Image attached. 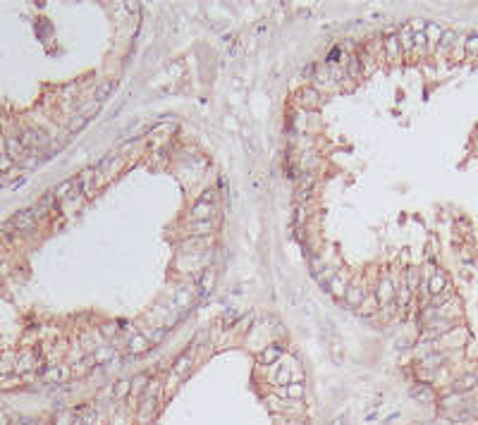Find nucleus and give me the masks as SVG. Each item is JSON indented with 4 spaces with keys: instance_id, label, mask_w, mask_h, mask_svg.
Listing matches in <instances>:
<instances>
[{
    "instance_id": "nucleus-9",
    "label": "nucleus",
    "mask_w": 478,
    "mask_h": 425,
    "mask_svg": "<svg viewBox=\"0 0 478 425\" xmlns=\"http://www.w3.org/2000/svg\"><path fill=\"white\" fill-rule=\"evenodd\" d=\"M213 287H216V272L210 270H203L196 277V296H201V298H206L210 291H213Z\"/></svg>"
},
{
    "instance_id": "nucleus-4",
    "label": "nucleus",
    "mask_w": 478,
    "mask_h": 425,
    "mask_svg": "<svg viewBox=\"0 0 478 425\" xmlns=\"http://www.w3.org/2000/svg\"><path fill=\"white\" fill-rule=\"evenodd\" d=\"M278 399H292V401H301L304 394H306V387L304 382H289V385H280L275 392H273Z\"/></svg>"
},
{
    "instance_id": "nucleus-7",
    "label": "nucleus",
    "mask_w": 478,
    "mask_h": 425,
    "mask_svg": "<svg viewBox=\"0 0 478 425\" xmlns=\"http://www.w3.org/2000/svg\"><path fill=\"white\" fill-rule=\"evenodd\" d=\"M476 385H478V375L476 373H466V375H461L459 380H454L450 385V394H466L471 389H476Z\"/></svg>"
},
{
    "instance_id": "nucleus-34",
    "label": "nucleus",
    "mask_w": 478,
    "mask_h": 425,
    "mask_svg": "<svg viewBox=\"0 0 478 425\" xmlns=\"http://www.w3.org/2000/svg\"><path fill=\"white\" fill-rule=\"evenodd\" d=\"M466 53L469 55L478 53V34H471V36L466 38Z\"/></svg>"
},
{
    "instance_id": "nucleus-3",
    "label": "nucleus",
    "mask_w": 478,
    "mask_h": 425,
    "mask_svg": "<svg viewBox=\"0 0 478 425\" xmlns=\"http://www.w3.org/2000/svg\"><path fill=\"white\" fill-rule=\"evenodd\" d=\"M395 282L390 280V277H380L378 280V287H376V301H378L380 306H390L392 301H395Z\"/></svg>"
},
{
    "instance_id": "nucleus-36",
    "label": "nucleus",
    "mask_w": 478,
    "mask_h": 425,
    "mask_svg": "<svg viewBox=\"0 0 478 425\" xmlns=\"http://www.w3.org/2000/svg\"><path fill=\"white\" fill-rule=\"evenodd\" d=\"M275 380H278L280 385H289V382H292V371H289V368H282V371L278 373Z\"/></svg>"
},
{
    "instance_id": "nucleus-35",
    "label": "nucleus",
    "mask_w": 478,
    "mask_h": 425,
    "mask_svg": "<svg viewBox=\"0 0 478 425\" xmlns=\"http://www.w3.org/2000/svg\"><path fill=\"white\" fill-rule=\"evenodd\" d=\"M239 318H242V313H237V311H225V318H223V323H225V327H230V325H235Z\"/></svg>"
},
{
    "instance_id": "nucleus-8",
    "label": "nucleus",
    "mask_w": 478,
    "mask_h": 425,
    "mask_svg": "<svg viewBox=\"0 0 478 425\" xmlns=\"http://www.w3.org/2000/svg\"><path fill=\"white\" fill-rule=\"evenodd\" d=\"M363 301H366V289H363L361 284H349V289H347V294H344V298H342V306L344 308H359Z\"/></svg>"
},
{
    "instance_id": "nucleus-24",
    "label": "nucleus",
    "mask_w": 478,
    "mask_h": 425,
    "mask_svg": "<svg viewBox=\"0 0 478 425\" xmlns=\"http://www.w3.org/2000/svg\"><path fill=\"white\" fill-rule=\"evenodd\" d=\"M404 282H406V287L411 291H416L418 289V284H421V275H418V268H414V265H409L406 268V275H404Z\"/></svg>"
},
{
    "instance_id": "nucleus-10",
    "label": "nucleus",
    "mask_w": 478,
    "mask_h": 425,
    "mask_svg": "<svg viewBox=\"0 0 478 425\" xmlns=\"http://www.w3.org/2000/svg\"><path fill=\"white\" fill-rule=\"evenodd\" d=\"M282 356H285V346H282V344H278V342L268 344V346L258 353V363H263V366H273V363H278Z\"/></svg>"
},
{
    "instance_id": "nucleus-39",
    "label": "nucleus",
    "mask_w": 478,
    "mask_h": 425,
    "mask_svg": "<svg viewBox=\"0 0 478 425\" xmlns=\"http://www.w3.org/2000/svg\"><path fill=\"white\" fill-rule=\"evenodd\" d=\"M216 196H218V194H216V189H206V191H203V194H201V199H199V201H206V203H213V201H216Z\"/></svg>"
},
{
    "instance_id": "nucleus-2",
    "label": "nucleus",
    "mask_w": 478,
    "mask_h": 425,
    "mask_svg": "<svg viewBox=\"0 0 478 425\" xmlns=\"http://www.w3.org/2000/svg\"><path fill=\"white\" fill-rule=\"evenodd\" d=\"M450 330H452V320H447V318H435V320H431V323H426V330H423V335H421V342L438 339V337H442L445 332H450Z\"/></svg>"
},
{
    "instance_id": "nucleus-37",
    "label": "nucleus",
    "mask_w": 478,
    "mask_h": 425,
    "mask_svg": "<svg viewBox=\"0 0 478 425\" xmlns=\"http://www.w3.org/2000/svg\"><path fill=\"white\" fill-rule=\"evenodd\" d=\"M426 45H428V36H426V31L414 34V48H426Z\"/></svg>"
},
{
    "instance_id": "nucleus-28",
    "label": "nucleus",
    "mask_w": 478,
    "mask_h": 425,
    "mask_svg": "<svg viewBox=\"0 0 478 425\" xmlns=\"http://www.w3.org/2000/svg\"><path fill=\"white\" fill-rule=\"evenodd\" d=\"M86 122H89V115H84V112H77V115H74V117L70 119V125H67V129H70V132H79V129L84 127V125H86Z\"/></svg>"
},
{
    "instance_id": "nucleus-15",
    "label": "nucleus",
    "mask_w": 478,
    "mask_h": 425,
    "mask_svg": "<svg viewBox=\"0 0 478 425\" xmlns=\"http://www.w3.org/2000/svg\"><path fill=\"white\" fill-rule=\"evenodd\" d=\"M151 380H153L151 373H139L136 378H132V394H134V397H141L146 392V387L151 385Z\"/></svg>"
},
{
    "instance_id": "nucleus-19",
    "label": "nucleus",
    "mask_w": 478,
    "mask_h": 425,
    "mask_svg": "<svg viewBox=\"0 0 478 425\" xmlns=\"http://www.w3.org/2000/svg\"><path fill=\"white\" fill-rule=\"evenodd\" d=\"M129 394H132V380H129V378H120V380L113 385V399H120V401H122V399H127Z\"/></svg>"
},
{
    "instance_id": "nucleus-6",
    "label": "nucleus",
    "mask_w": 478,
    "mask_h": 425,
    "mask_svg": "<svg viewBox=\"0 0 478 425\" xmlns=\"http://www.w3.org/2000/svg\"><path fill=\"white\" fill-rule=\"evenodd\" d=\"M328 289H330V294H333L335 298H344V294H347V289H349V275H347L344 270L335 272L330 284H328Z\"/></svg>"
},
{
    "instance_id": "nucleus-11",
    "label": "nucleus",
    "mask_w": 478,
    "mask_h": 425,
    "mask_svg": "<svg viewBox=\"0 0 478 425\" xmlns=\"http://www.w3.org/2000/svg\"><path fill=\"white\" fill-rule=\"evenodd\" d=\"M12 227H15V229H19V232H31V229L36 227V217H34L31 208L19 210L17 215L12 217Z\"/></svg>"
},
{
    "instance_id": "nucleus-22",
    "label": "nucleus",
    "mask_w": 478,
    "mask_h": 425,
    "mask_svg": "<svg viewBox=\"0 0 478 425\" xmlns=\"http://www.w3.org/2000/svg\"><path fill=\"white\" fill-rule=\"evenodd\" d=\"M113 91H115V82H103V84H98V86H96V93H93V100H96V103L100 105L103 100H108V96L113 93Z\"/></svg>"
},
{
    "instance_id": "nucleus-30",
    "label": "nucleus",
    "mask_w": 478,
    "mask_h": 425,
    "mask_svg": "<svg viewBox=\"0 0 478 425\" xmlns=\"http://www.w3.org/2000/svg\"><path fill=\"white\" fill-rule=\"evenodd\" d=\"M165 335H168V327L161 325V327H155V330H151V335H146V337L151 339V344H158L165 339Z\"/></svg>"
},
{
    "instance_id": "nucleus-12",
    "label": "nucleus",
    "mask_w": 478,
    "mask_h": 425,
    "mask_svg": "<svg viewBox=\"0 0 478 425\" xmlns=\"http://www.w3.org/2000/svg\"><path fill=\"white\" fill-rule=\"evenodd\" d=\"M297 103L301 105V108H318V103H321V93H318L316 86H304V89L299 91Z\"/></svg>"
},
{
    "instance_id": "nucleus-31",
    "label": "nucleus",
    "mask_w": 478,
    "mask_h": 425,
    "mask_svg": "<svg viewBox=\"0 0 478 425\" xmlns=\"http://www.w3.org/2000/svg\"><path fill=\"white\" fill-rule=\"evenodd\" d=\"M454 38H457V34H454L452 29H447V31L442 34V38L438 41V43H440L442 50H447V48H452V43H454Z\"/></svg>"
},
{
    "instance_id": "nucleus-42",
    "label": "nucleus",
    "mask_w": 478,
    "mask_h": 425,
    "mask_svg": "<svg viewBox=\"0 0 478 425\" xmlns=\"http://www.w3.org/2000/svg\"><path fill=\"white\" fill-rule=\"evenodd\" d=\"M22 425H41V423H38V420H24Z\"/></svg>"
},
{
    "instance_id": "nucleus-29",
    "label": "nucleus",
    "mask_w": 478,
    "mask_h": 425,
    "mask_svg": "<svg viewBox=\"0 0 478 425\" xmlns=\"http://www.w3.org/2000/svg\"><path fill=\"white\" fill-rule=\"evenodd\" d=\"M442 34H445V29L438 27V24H428V27H426V36H428V41H440Z\"/></svg>"
},
{
    "instance_id": "nucleus-21",
    "label": "nucleus",
    "mask_w": 478,
    "mask_h": 425,
    "mask_svg": "<svg viewBox=\"0 0 478 425\" xmlns=\"http://www.w3.org/2000/svg\"><path fill=\"white\" fill-rule=\"evenodd\" d=\"M216 229V220L210 217V220H194L191 222V232L196 236H206V234H210Z\"/></svg>"
},
{
    "instance_id": "nucleus-27",
    "label": "nucleus",
    "mask_w": 478,
    "mask_h": 425,
    "mask_svg": "<svg viewBox=\"0 0 478 425\" xmlns=\"http://www.w3.org/2000/svg\"><path fill=\"white\" fill-rule=\"evenodd\" d=\"M323 272H328V265H325V261L323 258H318V256H311V275L313 277H321Z\"/></svg>"
},
{
    "instance_id": "nucleus-18",
    "label": "nucleus",
    "mask_w": 478,
    "mask_h": 425,
    "mask_svg": "<svg viewBox=\"0 0 478 425\" xmlns=\"http://www.w3.org/2000/svg\"><path fill=\"white\" fill-rule=\"evenodd\" d=\"M399 53H402L399 36L397 34H388V36H385V55H388V60H397Z\"/></svg>"
},
{
    "instance_id": "nucleus-40",
    "label": "nucleus",
    "mask_w": 478,
    "mask_h": 425,
    "mask_svg": "<svg viewBox=\"0 0 478 425\" xmlns=\"http://www.w3.org/2000/svg\"><path fill=\"white\" fill-rule=\"evenodd\" d=\"M115 330H120V323H110V325L103 327V335H105V337H113V335H115Z\"/></svg>"
},
{
    "instance_id": "nucleus-20",
    "label": "nucleus",
    "mask_w": 478,
    "mask_h": 425,
    "mask_svg": "<svg viewBox=\"0 0 478 425\" xmlns=\"http://www.w3.org/2000/svg\"><path fill=\"white\" fill-rule=\"evenodd\" d=\"M91 356H93V363H96V366H105V363H110L115 358V349H113V346H98Z\"/></svg>"
},
{
    "instance_id": "nucleus-14",
    "label": "nucleus",
    "mask_w": 478,
    "mask_h": 425,
    "mask_svg": "<svg viewBox=\"0 0 478 425\" xmlns=\"http://www.w3.org/2000/svg\"><path fill=\"white\" fill-rule=\"evenodd\" d=\"M411 397H414L416 401L426 404V401H433V399H435V392H433V387H431L428 382H416L414 387H411Z\"/></svg>"
},
{
    "instance_id": "nucleus-23",
    "label": "nucleus",
    "mask_w": 478,
    "mask_h": 425,
    "mask_svg": "<svg viewBox=\"0 0 478 425\" xmlns=\"http://www.w3.org/2000/svg\"><path fill=\"white\" fill-rule=\"evenodd\" d=\"M411 294H414V291H411L409 287H406V282H402V284H399L397 289H395V303H397L399 308H404L406 303L411 301Z\"/></svg>"
},
{
    "instance_id": "nucleus-16",
    "label": "nucleus",
    "mask_w": 478,
    "mask_h": 425,
    "mask_svg": "<svg viewBox=\"0 0 478 425\" xmlns=\"http://www.w3.org/2000/svg\"><path fill=\"white\" fill-rule=\"evenodd\" d=\"M210 217H213V203L196 201L191 208V220H210Z\"/></svg>"
},
{
    "instance_id": "nucleus-33",
    "label": "nucleus",
    "mask_w": 478,
    "mask_h": 425,
    "mask_svg": "<svg viewBox=\"0 0 478 425\" xmlns=\"http://www.w3.org/2000/svg\"><path fill=\"white\" fill-rule=\"evenodd\" d=\"M450 296H452V294H450V291H447V289L442 291V294H435V296H431V306H435V308H438V306H442L445 301H450Z\"/></svg>"
},
{
    "instance_id": "nucleus-41",
    "label": "nucleus",
    "mask_w": 478,
    "mask_h": 425,
    "mask_svg": "<svg viewBox=\"0 0 478 425\" xmlns=\"http://www.w3.org/2000/svg\"><path fill=\"white\" fill-rule=\"evenodd\" d=\"M471 416H473V418H478V401H476V404H473V406H471Z\"/></svg>"
},
{
    "instance_id": "nucleus-26",
    "label": "nucleus",
    "mask_w": 478,
    "mask_h": 425,
    "mask_svg": "<svg viewBox=\"0 0 478 425\" xmlns=\"http://www.w3.org/2000/svg\"><path fill=\"white\" fill-rule=\"evenodd\" d=\"M313 84H316V89H325V86H330V84H333V79H330V72H328V67H323V70H318V67H316V74H313Z\"/></svg>"
},
{
    "instance_id": "nucleus-1",
    "label": "nucleus",
    "mask_w": 478,
    "mask_h": 425,
    "mask_svg": "<svg viewBox=\"0 0 478 425\" xmlns=\"http://www.w3.org/2000/svg\"><path fill=\"white\" fill-rule=\"evenodd\" d=\"M191 366H194V358H191V353H182V356H177V361H175V366H172L170 371V382H184L187 378H189L191 373Z\"/></svg>"
},
{
    "instance_id": "nucleus-17",
    "label": "nucleus",
    "mask_w": 478,
    "mask_h": 425,
    "mask_svg": "<svg viewBox=\"0 0 478 425\" xmlns=\"http://www.w3.org/2000/svg\"><path fill=\"white\" fill-rule=\"evenodd\" d=\"M445 287H447V277H445L440 270H435L433 275H431V282H428V294H431V296L442 294V291H445Z\"/></svg>"
},
{
    "instance_id": "nucleus-32",
    "label": "nucleus",
    "mask_w": 478,
    "mask_h": 425,
    "mask_svg": "<svg viewBox=\"0 0 478 425\" xmlns=\"http://www.w3.org/2000/svg\"><path fill=\"white\" fill-rule=\"evenodd\" d=\"M423 363L428 366V368H435V366H440V363H445V356L442 353H431V356H426Z\"/></svg>"
},
{
    "instance_id": "nucleus-25",
    "label": "nucleus",
    "mask_w": 478,
    "mask_h": 425,
    "mask_svg": "<svg viewBox=\"0 0 478 425\" xmlns=\"http://www.w3.org/2000/svg\"><path fill=\"white\" fill-rule=\"evenodd\" d=\"M397 36H399V45H402V50H411V48H414V34H411V29H409V27L399 29Z\"/></svg>"
},
{
    "instance_id": "nucleus-38",
    "label": "nucleus",
    "mask_w": 478,
    "mask_h": 425,
    "mask_svg": "<svg viewBox=\"0 0 478 425\" xmlns=\"http://www.w3.org/2000/svg\"><path fill=\"white\" fill-rule=\"evenodd\" d=\"M304 215H306V210H304V206H299L297 213H294V227H301V225H304Z\"/></svg>"
},
{
    "instance_id": "nucleus-5",
    "label": "nucleus",
    "mask_w": 478,
    "mask_h": 425,
    "mask_svg": "<svg viewBox=\"0 0 478 425\" xmlns=\"http://www.w3.org/2000/svg\"><path fill=\"white\" fill-rule=\"evenodd\" d=\"M151 346H153V344H151V339H148L144 332H136V335H132L127 339V351H129V356H141V353H146Z\"/></svg>"
},
{
    "instance_id": "nucleus-13",
    "label": "nucleus",
    "mask_w": 478,
    "mask_h": 425,
    "mask_svg": "<svg viewBox=\"0 0 478 425\" xmlns=\"http://www.w3.org/2000/svg\"><path fill=\"white\" fill-rule=\"evenodd\" d=\"M41 375H43L45 382H67L72 378V371L67 366H55L50 371H41Z\"/></svg>"
}]
</instances>
